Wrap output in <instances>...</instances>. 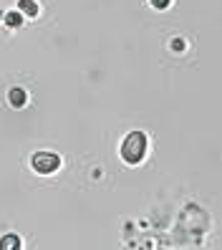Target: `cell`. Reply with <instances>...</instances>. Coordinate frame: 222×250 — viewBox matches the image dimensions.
<instances>
[{"mask_svg":"<svg viewBox=\"0 0 222 250\" xmlns=\"http://www.w3.org/2000/svg\"><path fill=\"white\" fill-rule=\"evenodd\" d=\"M146 154V134L144 131H131L121 142V159L126 165H139Z\"/></svg>","mask_w":222,"mask_h":250,"instance_id":"1","label":"cell"},{"mask_svg":"<svg viewBox=\"0 0 222 250\" xmlns=\"http://www.w3.org/2000/svg\"><path fill=\"white\" fill-rule=\"evenodd\" d=\"M18 248H20L18 235H3V238H0V250H18Z\"/></svg>","mask_w":222,"mask_h":250,"instance_id":"4","label":"cell"},{"mask_svg":"<svg viewBox=\"0 0 222 250\" xmlns=\"http://www.w3.org/2000/svg\"><path fill=\"white\" fill-rule=\"evenodd\" d=\"M18 10L28 18H36L38 16V3L36 0H18Z\"/></svg>","mask_w":222,"mask_h":250,"instance_id":"3","label":"cell"},{"mask_svg":"<svg viewBox=\"0 0 222 250\" xmlns=\"http://www.w3.org/2000/svg\"><path fill=\"white\" fill-rule=\"evenodd\" d=\"M172 48H174V51H184V43H182L180 38H174V41H172Z\"/></svg>","mask_w":222,"mask_h":250,"instance_id":"8","label":"cell"},{"mask_svg":"<svg viewBox=\"0 0 222 250\" xmlns=\"http://www.w3.org/2000/svg\"><path fill=\"white\" fill-rule=\"evenodd\" d=\"M169 3H172V0H152V5H154L157 10H164V8H169Z\"/></svg>","mask_w":222,"mask_h":250,"instance_id":"7","label":"cell"},{"mask_svg":"<svg viewBox=\"0 0 222 250\" xmlns=\"http://www.w3.org/2000/svg\"><path fill=\"white\" fill-rule=\"evenodd\" d=\"M31 165L38 174H53L58 167H61V157L53 154V152H38V154H33Z\"/></svg>","mask_w":222,"mask_h":250,"instance_id":"2","label":"cell"},{"mask_svg":"<svg viewBox=\"0 0 222 250\" xmlns=\"http://www.w3.org/2000/svg\"><path fill=\"white\" fill-rule=\"evenodd\" d=\"M8 99H10V104L16 106V109H20V106L25 104V91H23V89H10Z\"/></svg>","mask_w":222,"mask_h":250,"instance_id":"5","label":"cell"},{"mask_svg":"<svg viewBox=\"0 0 222 250\" xmlns=\"http://www.w3.org/2000/svg\"><path fill=\"white\" fill-rule=\"evenodd\" d=\"M5 23H8L10 28H18V25L23 23V13H8V16H5Z\"/></svg>","mask_w":222,"mask_h":250,"instance_id":"6","label":"cell"}]
</instances>
